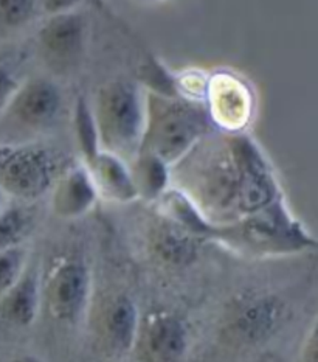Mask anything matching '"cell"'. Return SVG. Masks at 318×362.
<instances>
[{
    "label": "cell",
    "instance_id": "1",
    "mask_svg": "<svg viewBox=\"0 0 318 362\" xmlns=\"http://www.w3.org/2000/svg\"><path fill=\"white\" fill-rule=\"evenodd\" d=\"M174 167L180 173L179 192L213 227L233 224L281 201L266 157L240 134L202 139Z\"/></svg>",
    "mask_w": 318,
    "mask_h": 362
},
{
    "label": "cell",
    "instance_id": "2",
    "mask_svg": "<svg viewBox=\"0 0 318 362\" xmlns=\"http://www.w3.org/2000/svg\"><path fill=\"white\" fill-rule=\"evenodd\" d=\"M208 115L194 103L149 95L140 151L154 154L172 168L208 136Z\"/></svg>",
    "mask_w": 318,
    "mask_h": 362
},
{
    "label": "cell",
    "instance_id": "3",
    "mask_svg": "<svg viewBox=\"0 0 318 362\" xmlns=\"http://www.w3.org/2000/svg\"><path fill=\"white\" fill-rule=\"evenodd\" d=\"M213 240L224 241L230 249L252 257L292 255L315 246L314 238L290 216L281 201L233 224L216 227Z\"/></svg>",
    "mask_w": 318,
    "mask_h": 362
},
{
    "label": "cell",
    "instance_id": "4",
    "mask_svg": "<svg viewBox=\"0 0 318 362\" xmlns=\"http://www.w3.org/2000/svg\"><path fill=\"white\" fill-rule=\"evenodd\" d=\"M93 120L100 148L132 162L145 134L146 98L131 81L115 80L98 92Z\"/></svg>",
    "mask_w": 318,
    "mask_h": 362
},
{
    "label": "cell",
    "instance_id": "5",
    "mask_svg": "<svg viewBox=\"0 0 318 362\" xmlns=\"http://www.w3.org/2000/svg\"><path fill=\"white\" fill-rule=\"evenodd\" d=\"M42 281V313L54 324L73 328L83 324L93 300V271L84 255L71 252L52 262Z\"/></svg>",
    "mask_w": 318,
    "mask_h": 362
},
{
    "label": "cell",
    "instance_id": "6",
    "mask_svg": "<svg viewBox=\"0 0 318 362\" xmlns=\"http://www.w3.org/2000/svg\"><path fill=\"white\" fill-rule=\"evenodd\" d=\"M61 175L59 160L49 148L28 144L0 145V190L19 201L41 198Z\"/></svg>",
    "mask_w": 318,
    "mask_h": 362
},
{
    "label": "cell",
    "instance_id": "7",
    "mask_svg": "<svg viewBox=\"0 0 318 362\" xmlns=\"http://www.w3.org/2000/svg\"><path fill=\"white\" fill-rule=\"evenodd\" d=\"M289 319L288 302L270 291H247L228 305L222 333L244 347L267 344Z\"/></svg>",
    "mask_w": 318,
    "mask_h": 362
},
{
    "label": "cell",
    "instance_id": "8",
    "mask_svg": "<svg viewBox=\"0 0 318 362\" xmlns=\"http://www.w3.org/2000/svg\"><path fill=\"white\" fill-rule=\"evenodd\" d=\"M189 349L185 319L170 310H151L140 316L131 353L139 362H180Z\"/></svg>",
    "mask_w": 318,
    "mask_h": 362
},
{
    "label": "cell",
    "instance_id": "9",
    "mask_svg": "<svg viewBox=\"0 0 318 362\" xmlns=\"http://www.w3.org/2000/svg\"><path fill=\"white\" fill-rule=\"evenodd\" d=\"M61 105V93L54 83L47 78H35L16 89L0 115L16 134H37L57 122Z\"/></svg>",
    "mask_w": 318,
    "mask_h": 362
},
{
    "label": "cell",
    "instance_id": "10",
    "mask_svg": "<svg viewBox=\"0 0 318 362\" xmlns=\"http://www.w3.org/2000/svg\"><path fill=\"white\" fill-rule=\"evenodd\" d=\"M86 23L81 14H53L37 33V49L45 66L57 75L73 72L81 61Z\"/></svg>",
    "mask_w": 318,
    "mask_h": 362
},
{
    "label": "cell",
    "instance_id": "11",
    "mask_svg": "<svg viewBox=\"0 0 318 362\" xmlns=\"http://www.w3.org/2000/svg\"><path fill=\"white\" fill-rule=\"evenodd\" d=\"M140 311L126 293H112L102 298L95 317V339L110 358L129 355L140 324Z\"/></svg>",
    "mask_w": 318,
    "mask_h": 362
},
{
    "label": "cell",
    "instance_id": "12",
    "mask_svg": "<svg viewBox=\"0 0 318 362\" xmlns=\"http://www.w3.org/2000/svg\"><path fill=\"white\" fill-rule=\"evenodd\" d=\"M196 233L176 223L168 216H162L149 230V249L157 262L170 267H187L196 262L201 249Z\"/></svg>",
    "mask_w": 318,
    "mask_h": 362
},
{
    "label": "cell",
    "instance_id": "13",
    "mask_svg": "<svg viewBox=\"0 0 318 362\" xmlns=\"http://www.w3.org/2000/svg\"><path fill=\"white\" fill-rule=\"evenodd\" d=\"M252 114V97L245 84L230 75H218L210 84V115L228 132L237 134Z\"/></svg>",
    "mask_w": 318,
    "mask_h": 362
},
{
    "label": "cell",
    "instance_id": "14",
    "mask_svg": "<svg viewBox=\"0 0 318 362\" xmlns=\"http://www.w3.org/2000/svg\"><path fill=\"white\" fill-rule=\"evenodd\" d=\"M52 209L64 219H76L90 211L98 192L86 165H75L61 171L52 187Z\"/></svg>",
    "mask_w": 318,
    "mask_h": 362
},
{
    "label": "cell",
    "instance_id": "15",
    "mask_svg": "<svg viewBox=\"0 0 318 362\" xmlns=\"http://www.w3.org/2000/svg\"><path fill=\"white\" fill-rule=\"evenodd\" d=\"M42 314V281L36 267L27 266L20 279L0 297V317L18 328H30Z\"/></svg>",
    "mask_w": 318,
    "mask_h": 362
},
{
    "label": "cell",
    "instance_id": "16",
    "mask_svg": "<svg viewBox=\"0 0 318 362\" xmlns=\"http://www.w3.org/2000/svg\"><path fill=\"white\" fill-rule=\"evenodd\" d=\"M86 167L97 187L98 196L120 204L137 199L129 165L118 156L100 149Z\"/></svg>",
    "mask_w": 318,
    "mask_h": 362
},
{
    "label": "cell",
    "instance_id": "17",
    "mask_svg": "<svg viewBox=\"0 0 318 362\" xmlns=\"http://www.w3.org/2000/svg\"><path fill=\"white\" fill-rule=\"evenodd\" d=\"M129 168L137 198L154 202L162 199V196L168 192L171 167L154 154L140 151L132 159Z\"/></svg>",
    "mask_w": 318,
    "mask_h": 362
},
{
    "label": "cell",
    "instance_id": "18",
    "mask_svg": "<svg viewBox=\"0 0 318 362\" xmlns=\"http://www.w3.org/2000/svg\"><path fill=\"white\" fill-rule=\"evenodd\" d=\"M33 227L31 214L20 206H5L0 210V252L23 246Z\"/></svg>",
    "mask_w": 318,
    "mask_h": 362
},
{
    "label": "cell",
    "instance_id": "19",
    "mask_svg": "<svg viewBox=\"0 0 318 362\" xmlns=\"http://www.w3.org/2000/svg\"><path fill=\"white\" fill-rule=\"evenodd\" d=\"M28 266V252L23 246L0 252V297L20 279Z\"/></svg>",
    "mask_w": 318,
    "mask_h": 362
},
{
    "label": "cell",
    "instance_id": "20",
    "mask_svg": "<svg viewBox=\"0 0 318 362\" xmlns=\"http://www.w3.org/2000/svg\"><path fill=\"white\" fill-rule=\"evenodd\" d=\"M76 140L86 163L90 162L93 156L101 149L97 128H95L93 114L86 103H79L76 109Z\"/></svg>",
    "mask_w": 318,
    "mask_h": 362
},
{
    "label": "cell",
    "instance_id": "21",
    "mask_svg": "<svg viewBox=\"0 0 318 362\" xmlns=\"http://www.w3.org/2000/svg\"><path fill=\"white\" fill-rule=\"evenodd\" d=\"M39 0H0V28L16 30L33 18Z\"/></svg>",
    "mask_w": 318,
    "mask_h": 362
},
{
    "label": "cell",
    "instance_id": "22",
    "mask_svg": "<svg viewBox=\"0 0 318 362\" xmlns=\"http://www.w3.org/2000/svg\"><path fill=\"white\" fill-rule=\"evenodd\" d=\"M317 320L314 319L309 332H306L303 341H301L297 362H317Z\"/></svg>",
    "mask_w": 318,
    "mask_h": 362
},
{
    "label": "cell",
    "instance_id": "23",
    "mask_svg": "<svg viewBox=\"0 0 318 362\" xmlns=\"http://www.w3.org/2000/svg\"><path fill=\"white\" fill-rule=\"evenodd\" d=\"M18 88L19 86L16 83L13 75L0 67V114L5 111L6 105L10 103V100Z\"/></svg>",
    "mask_w": 318,
    "mask_h": 362
},
{
    "label": "cell",
    "instance_id": "24",
    "mask_svg": "<svg viewBox=\"0 0 318 362\" xmlns=\"http://www.w3.org/2000/svg\"><path fill=\"white\" fill-rule=\"evenodd\" d=\"M79 0H39V4L50 16L71 11Z\"/></svg>",
    "mask_w": 318,
    "mask_h": 362
},
{
    "label": "cell",
    "instance_id": "25",
    "mask_svg": "<svg viewBox=\"0 0 318 362\" xmlns=\"http://www.w3.org/2000/svg\"><path fill=\"white\" fill-rule=\"evenodd\" d=\"M10 362H44V361L35 355H30V353H23V355L13 358Z\"/></svg>",
    "mask_w": 318,
    "mask_h": 362
},
{
    "label": "cell",
    "instance_id": "26",
    "mask_svg": "<svg viewBox=\"0 0 318 362\" xmlns=\"http://www.w3.org/2000/svg\"><path fill=\"white\" fill-rule=\"evenodd\" d=\"M5 198H6V196L2 193V190H0V210H2V209L6 206Z\"/></svg>",
    "mask_w": 318,
    "mask_h": 362
}]
</instances>
